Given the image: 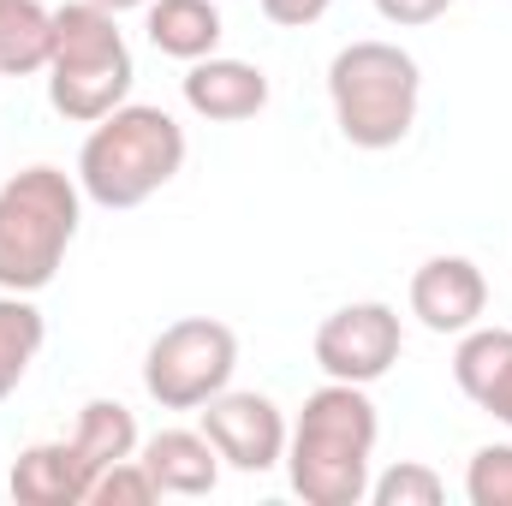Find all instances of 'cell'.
<instances>
[{"label": "cell", "mask_w": 512, "mask_h": 506, "mask_svg": "<svg viewBox=\"0 0 512 506\" xmlns=\"http://www.w3.org/2000/svg\"><path fill=\"white\" fill-rule=\"evenodd\" d=\"M185 108L197 120H215V126L256 120L268 108V72L251 66V60H233V54L191 60V72H185Z\"/></svg>", "instance_id": "30bf717a"}, {"label": "cell", "mask_w": 512, "mask_h": 506, "mask_svg": "<svg viewBox=\"0 0 512 506\" xmlns=\"http://www.w3.org/2000/svg\"><path fill=\"white\" fill-rule=\"evenodd\" d=\"M185 167V126L167 108L126 102L96 120L78 149V185L96 209H137Z\"/></svg>", "instance_id": "7a4b0ae2"}, {"label": "cell", "mask_w": 512, "mask_h": 506, "mask_svg": "<svg viewBox=\"0 0 512 506\" xmlns=\"http://www.w3.org/2000/svg\"><path fill=\"white\" fill-rule=\"evenodd\" d=\"M84 221V185L60 167H24L0 185V292H42L66 268Z\"/></svg>", "instance_id": "3957f363"}, {"label": "cell", "mask_w": 512, "mask_h": 506, "mask_svg": "<svg viewBox=\"0 0 512 506\" xmlns=\"http://www.w3.org/2000/svg\"><path fill=\"white\" fill-rule=\"evenodd\" d=\"M382 417L370 387L328 381L304 399L298 423L286 429V477L304 506H358L370 501Z\"/></svg>", "instance_id": "6da1fadb"}, {"label": "cell", "mask_w": 512, "mask_h": 506, "mask_svg": "<svg viewBox=\"0 0 512 506\" xmlns=\"http://www.w3.org/2000/svg\"><path fill=\"white\" fill-rule=\"evenodd\" d=\"M120 12L96 0H66L54 6V54H48V102L72 126H96L131 96V48L126 30L114 24Z\"/></svg>", "instance_id": "277c9868"}, {"label": "cell", "mask_w": 512, "mask_h": 506, "mask_svg": "<svg viewBox=\"0 0 512 506\" xmlns=\"http://www.w3.org/2000/svg\"><path fill=\"white\" fill-rule=\"evenodd\" d=\"M328 6H334V0H262V18H268V24H286V30H304V24H316Z\"/></svg>", "instance_id": "7402d4cb"}, {"label": "cell", "mask_w": 512, "mask_h": 506, "mask_svg": "<svg viewBox=\"0 0 512 506\" xmlns=\"http://www.w3.org/2000/svg\"><path fill=\"white\" fill-rule=\"evenodd\" d=\"M42 340H48V322L30 304V292H0V399L18 393V381L30 376Z\"/></svg>", "instance_id": "2e32d148"}, {"label": "cell", "mask_w": 512, "mask_h": 506, "mask_svg": "<svg viewBox=\"0 0 512 506\" xmlns=\"http://www.w3.org/2000/svg\"><path fill=\"white\" fill-rule=\"evenodd\" d=\"M405 352V328H399V310L382 298H364V304H346L334 310L322 328H316V364L328 381H382Z\"/></svg>", "instance_id": "52a82bcc"}, {"label": "cell", "mask_w": 512, "mask_h": 506, "mask_svg": "<svg viewBox=\"0 0 512 506\" xmlns=\"http://www.w3.org/2000/svg\"><path fill=\"white\" fill-rule=\"evenodd\" d=\"M137 459L161 495H215L221 483V453L203 429H155L137 447Z\"/></svg>", "instance_id": "4fadbf2b"}, {"label": "cell", "mask_w": 512, "mask_h": 506, "mask_svg": "<svg viewBox=\"0 0 512 506\" xmlns=\"http://www.w3.org/2000/svg\"><path fill=\"white\" fill-rule=\"evenodd\" d=\"M239 370V334L215 316L167 322L143 352V393L161 411H203Z\"/></svg>", "instance_id": "8992f818"}, {"label": "cell", "mask_w": 512, "mask_h": 506, "mask_svg": "<svg viewBox=\"0 0 512 506\" xmlns=\"http://www.w3.org/2000/svg\"><path fill=\"white\" fill-rule=\"evenodd\" d=\"M453 381L477 411L512 429V328H465L453 352Z\"/></svg>", "instance_id": "7c38bea8"}, {"label": "cell", "mask_w": 512, "mask_h": 506, "mask_svg": "<svg viewBox=\"0 0 512 506\" xmlns=\"http://www.w3.org/2000/svg\"><path fill=\"white\" fill-rule=\"evenodd\" d=\"M96 6H108V12H126V6H149V0H96Z\"/></svg>", "instance_id": "603a6c76"}, {"label": "cell", "mask_w": 512, "mask_h": 506, "mask_svg": "<svg viewBox=\"0 0 512 506\" xmlns=\"http://www.w3.org/2000/svg\"><path fill=\"white\" fill-rule=\"evenodd\" d=\"M155 495H161V489H155V477L143 471V459H120V465L96 471V483H90V506H149Z\"/></svg>", "instance_id": "ffe728a7"}, {"label": "cell", "mask_w": 512, "mask_h": 506, "mask_svg": "<svg viewBox=\"0 0 512 506\" xmlns=\"http://www.w3.org/2000/svg\"><path fill=\"white\" fill-rule=\"evenodd\" d=\"M465 501L471 506H512V441H489L465 465Z\"/></svg>", "instance_id": "d6986e66"}, {"label": "cell", "mask_w": 512, "mask_h": 506, "mask_svg": "<svg viewBox=\"0 0 512 506\" xmlns=\"http://www.w3.org/2000/svg\"><path fill=\"white\" fill-rule=\"evenodd\" d=\"M489 310V280L471 256H429L411 274V316L429 334H465Z\"/></svg>", "instance_id": "9c48e42d"}, {"label": "cell", "mask_w": 512, "mask_h": 506, "mask_svg": "<svg viewBox=\"0 0 512 506\" xmlns=\"http://www.w3.org/2000/svg\"><path fill=\"white\" fill-rule=\"evenodd\" d=\"M143 30L155 42V54L167 60H209L221 48V6L215 0H149L143 6Z\"/></svg>", "instance_id": "5bb4252c"}, {"label": "cell", "mask_w": 512, "mask_h": 506, "mask_svg": "<svg viewBox=\"0 0 512 506\" xmlns=\"http://www.w3.org/2000/svg\"><path fill=\"white\" fill-rule=\"evenodd\" d=\"M370 501L376 506H441L447 501V483H441V471H429L417 459H399L393 471L370 477Z\"/></svg>", "instance_id": "ac0fdd59"}, {"label": "cell", "mask_w": 512, "mask_h": 506, "mask_svg": "<svg viewBox=\"0 0 512 506\" xmlns=\"http://www.w3.org/2000/svg\"><path fill=\"white\" fill-rule=\"evenodd\" d=\"M328 102L352 149H399L417 126L423 72L399 42H382V36L346 42L328 60Z\"/></svg>", "instance_id": "5b68a950"}, {"label": "cell", "mask_w": 512, "mask_h": 506, "mask_svg": "<svg viewBox=\"0 0 512 506\" xmlns=\"http://www.w3.org/2000/svg\"><path fill=\"white\" fill-rule=\"evenodd\" d=\"M96 483V465L78 453V441H36L12 459V501L18 506H84Z\"/></svg>", "instance_id": "8fae6325"}, {"label": "cell", "mask_w": 512, "mask_h": 506, "mask_svg": "<svg viewBox=\"0 0 512 506\" xmlns=\"http://www.w3.org/2000/svg\"><path fill=\"white\" fill-rule=\"evenodd\" d=\"M453 0H376V12H382L387 24H399V30H417V24H435L441 12H447Z\"/></svg>", "instance_id": "44dd1931"}, {"label": "cell", "mask_w": 512, "mask_h": 506, "mask_svg": "<svg viewBox=\"0 0 512 506\" xmlns=\"http://www.w3.org/2000/svg\"><path fill=\"white\" fill-rule=\"evenodd\" d=\"M54 54V12L42 0H0V78L48 72Z\"/></svg>", "instance_id": "9a60e30c"}, {"label": "cell", "mask_w": 512, "mask_h": 506, "mask_svg": "<svg viewBox=\"0 0 512 506\" xmlns=\"http://www.w3.org/2000/svg\"><path fill=\"white\" fill-rule=\"evenodd\" d=\"M286 417L268 393H239V387H221L209 405H203V435L215 441L221 465L262 477L274 465H286Z\"/></svg>", "instance_id": "ba28073f"}, {"label": "cell", "mask_w": 512, "mask_h": 506, "mask_svg": "<svg viewBox=\"0 0 512 506\" xmlns=\"http://www.w3.org/2000/svg\"><path fill=\"white\" fill-rule=\"evenodd\" d=\"M72 441H78V453L96 465V471H108V465H120V459H137V417H131L120 399H90L84 411H78V429H72Z\"/></svg>", "instance_id": "e0dca14e"}]
</instances>
